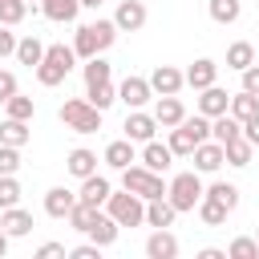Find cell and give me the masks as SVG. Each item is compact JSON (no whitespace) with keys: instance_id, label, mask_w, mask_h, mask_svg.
Listing matches in <instances>:
<instances>
[{"instance_id":"28","label":"cell","mask_w":259,"mask_h":259,"mask_svg":"<svg viewBox=\"0 0 259 259\" xmlns=\"http://www.w3.org/2000/svg\"><path fill=\"white\" fill-rule=\"evenodd\" d=\"M227 113H231L235 121H247V117H255V113H259V97H255V93H247V89H239V93H231Z\"/></svg>"},{"instance_id":"40","label":"cell","mask_w":259,"mask_h":259,"mask_svg":"<svg viewBox=\"0 0 259 259\" xmlns=\"http://www.w3.org/2000/svg\"><path fill=\"white\" fill-rule=\"evenodd\" d=\"M166 146H170V154H174V158H190V150H194V138H190L182 125H174V130H170V138H166Z\"/></svg>"},{"instance_id":"21","label":"cell","mask_w":259,"mask_h":259,"mask_svg":"<svg viewBox=\"0 0 259 259\" xmlns=\"http://www.w3.org/2000/svg\"><path fill=\"white\" fill-rule=\"evenodd\" d=\"M40 12L53 24H73L81 16V0H40Z\"/></svg>"},{"instance_id":"51","label":"cell","mask_w":259,"mask_h":259,"mask_svg":"<svg viewBox=\"0 0 259 259\" xmlns=\"http://www.w3.org/2000/svg\"><path fill=\"white\" fill-rule=\"evenodd\" d=\"M8 243H12V239H8V235H4V231H0V259H4V255H8Z\"/></svg>"},{"instance_id":"43","label":"cell","mask_w":259,"mask_h":259,"mask_svg":"<svg viewBox=\"0 0 259 259\" xmlns=\"http://www.w3.org/2000/svg\"><path fill=\"white\" fill-rule=\"evenodd\" d=\"M20 170V146H0V174H16Z\"/></svg>"},{"instance_id":"29","label":"cell","mask_w":259,"mask_h":259,"mask_svg":"<svg viewBox=\"0 0 259 259\" xmlns=\"http://www.w3.org/2000/svg\"><path fill=\"white\" fill-rule=\"evenodd\" d=\"M206 12L214 24H235L243 16V0H206Z\"/></svg>"},{"instance_id":"5","label":"cell","mask_w":259,"mask_h":259,"mask_svg":"<svg viewBox=\"0 0 259 259\" xmlns=\"http://www.w3.org/2000/svg\"><path fill=\"white\" fill-rule=\"evenodd\" d=\"M202 174L198 170H182V174H174L170 182H166V198L174 202V210L178 214H186V210H194L198 206V198H202Z\"/></svg>"},{"instance_id":"13","label":"cell","mask_w":259,"mask_h":259,"mask_svg":"<svg viewBox=\"0 0 259 259\" xmlns=\"http://www.w3.org/2000/svg\"><path fill=\"white\" fill-rule=\"evenodd\" d=\"M150 113H154L158 130H174V125L186 117V105H182V97H178V93H170V97H158Z\"/></svg>"},{"instance_id":"25","label":"cell","mask_w":259,"mask_h":259,"mask_svg":"<svg viewBox=\"0 0 259 259\" xmlns=\"http://www.w3.org/2000/svg\"><path fill=\"white\" fill-rule=\"evenodd\" d=\"M28 138H32V130H28V121H20V117H4L0 121V146H28Z\"/></svg>"},{"instance_id":"20","label":"cell","mask_w":259,"mask_h":259,"mask_svg":"<svg viewBox=\"0 0 259 259\" xmlns=\"http://www.w3.org/2000/svg\"><path fill=\"white\" fill-rule=\"evenodd\" d=\"M182 77H186V85L198 93V89H206V85H214V81H219V61H210V57H198V61H194V65H190Z\"/></svg>"},{"instance_id":"15","label":"cell","mask_w":259,"mask_h":259,"mask_svg":"<svg viewBox=\"0 0 259 259\" xmlns=\"http://www.w3.org/2000/svg\"><path fill=\"white\" fill-rule=\"evenodd\" d=\"M146 255L150 259H178V235L170 227H154L146 239Z\"/></svg>"},{"instance_id":"14","label":"cell","mask_w":259,"mask_h":259,"mask_svg":"<svg viewBox=\"0 0 259 259\" xmlns=\"http://www.w3.org/2000/svg\"><path fill=\"white\" fill-rule=\"evenodd\" d=\"M138 162H142V166H150L154 174H166V170L174 166V154H170V146H166V142L150 138V142H142V154H138Z\"/></svg>"},{"instance_id":"34","label":"cell","mask_w":259,"mask_h":259,"mask_svg":"<svg viewBox=\"0 0 259 259\" xmlns=\"http://www.w3.org/2000/svg\"><path fill=\"white\" fill-rule=\"evenodd\" d=\"M4 117H20V121H32V117H36V101H32V97H24V93L16 89V93L4 101Z\"/></svg>"},{"instance_id":"53","label":"cell","mask_w":259,"mask_h":259,"mask_svg":"<svg viewBox=\"0 0 259 259\" xmlns=\"http://www.w3.org/2000/svg\"><path fill=\"white\" fill-rule=\"evenodd\" d=\"M24 4H28V8H40V0H24Z\"/></svg>"},{"instance_id":"38","label":"cell","mask_w":259,"mask_h":259,"mask_svg":"<svg viewBox=\"0 0 259 259\" xmlns=\"http://www.w3.org/2000/svg\"><path fill=\"white\" fill-rule=\"evenodd\" d=\"M227 259H259V243H255V235H239V239H231Z\"/></svg>"},{"instance_id":"19","label":"cell","mask_w":259,"mask_h":259,"mask_svg":"<svg viewBox=\"0 0 259 259\" xmlns=\"http://www.w3.org/2000/svg\"><path fill=\"white\" fill-rule=\"evenodd\" d=\"M73 206H77V194L69 186H49L45 190V214L49 219H69Z\"/></svg>"},{"instance_id":"52","label":"cell","mask_w":259,"mask_h":259,"mask_svg":"<svg viewBox=\"0 0 259 259\" xmlns=\"http://www.w3.org/2000/svg\"><path fill=\"white\" fill-rule=\"evenodd\" d=\"M101 4H105V0H81V8H93V12H97Z\"/></svg>"},{"instance_id":"11","label":"cell","mask_w":259,"mask_h":259,"mask_svg":"<svg viewBox=\"0 0 259 259\" xmlns=\"http://www.w3.org/2000/svg\"><path fill=\"white\" fill-rule=\"evenodd\" d=\"M121 130H125V138H130L134 146H142V142L158 138V121H154V113H150V109H130Z\"/></svg>"},{"instance_id":"41","label":"cell","mask_w":259,"mask_h":259,"mask_svg":"<svg viewBox=\"0 0 259 259\" xmlns=\"http://www.w3.org/2000/svg\"><path fill=\"white\" fill-rule=\"evenodd\" d=\"M24 16H28V4L24 0H0V24H12L16 28Z\"/></svg>"},{"instance_id":"1","label":"cell","mask_w":259,"mask_h":259,"mask_svg":"<svg viewBox=\"0 0 259 259\" xmlns=\"http://www.w3.org/2000/svg\"><path fill=\"white\" fill-rule=\"evenodd\" d=\"M113 40H117L113 16H109V20L97 16V20H89V24H77V32H73V53H77V61H89V57H97V53H109Z\"/></svg>"},{"instance_id":"32","label":"cell","mask_w":259,"mask_h":259,"mask_svg":"<svg viewBox=\"0 0 259 259\" xmlns=\"http://www.w3.org/2000/svg\"><path fill=\"white\" fill-rule=\"evenodd\" d=\"M194 214H198L206 227H227V214H231V210H227L223 202H214V198H206V194H202V198H198V206H194Z\"/></svg>"},{"instance_id":"22","label":"cell","mask_w":259,"mask_h":259,"mask_svg":"<svg viewBox=\"0 0 259 259\" xmlns=\"http://www.w3.org/2000/svg\"><path fill=\"white\" fill-rule=\"evenodd\" d=\"M174 219H178V210H174V202L166 194L146 202V227H174Z\"/></svg>"},{"instance_id":"17","label":"cell","mask_w":259,"mask_h":259,"mask_svg":"<svg viewBox=\"0 0 259 259\" xmlns=\"http://www.w3.org/2000/svg\"><path fill=\"white\" fill-rule=\"evenodd\" d=\"M101 162H105L109 170H125L130 162H138V146H134L130 138H113V142L101 150Z\"/></svg>"},{"instance_id":"45","label":"cell","mask_w":259,"mask_h":259,"mask_svg":"<svg viewBox=\"0 0 259 259\" xmlns=\"http://www.w3.org/2000/svg\"><path fill=\"white\" fill-rule=\"evenodd\" d=\"M69 259H101V247L89 239V243H77V247H69Z\"/></svg>"},{"instance_id":"16","label":"cell","mask_w":259,"mask_h":259,"mask_svg":"<svg viewBox=\"0 0 259 259\" xmlns=\"http://www.w3.org/2000/svg\"><path fill=\"white\" fill-rule=\"evenodd\" d=\"M227 105H231V93L214 81V85L198 89V109H194V113H202V117H219V113H227Z\"/></svg>"},{"instance_id":"46","label":"cell","mask_w":259,"mask_h":259,"mask_svg":"<svg viewBox=\"0 0 259 259\" xmlns=\"http://www.w3.org/2000/svg\"><path fill=\"white\" fill-rule=\"evenodd\" d=\"M16 89H20V85H16V73H12V69H0V105H4Z\"/></svg>"},{"instance_id":"24","label":"cell","mask_w":259,"mask_h":259,"mask_svg":"<svg viewBox=\"0 0 259 259\" xmlns=\"http://www.w3.org/2000/svg\"><path fill=\"white\" fill-rule=\"evenodd\" d=\"M223 158H227V166H235V170H243V166H251V158H255V146L239 134V138H231L227 146H223Z\"/></svg>"},{"instance_id":"44","label":"cell","mask_w":259,"mask_h":259,"mask_svg":"<svg viewBox=\"0 0 259 259\" xmlns=\"http://www.w3.org/2000/svg\"><path fill=\"white\" fill-rule=\"evenodd\" d=\"M16 32H12V24H0V61L4 57H16Z\"/></svg>"},{"instance_id":"12","label":"cell","mask_w":259,"mask_h":259,"mask_svg":"<svg viewBox=\"0 0 259 259\" xmlns=\"http://www.w3.org/2000/svg\"><path fill=\"white\" fill-rule=\"evenodd\" d=\"M32 227H36V223H32V210H24L20 202L0 210V231H4L8 239H24V235H32Z\"/></svg>"},{"instance_id":"49","label":"cell","mask_w":259,"mask_h":259,"mask_svg":"<svg viewBox=\"0 0 259 259\" xmlns=\"http://www.w3.org/2000/svg\"><path fill=\"white\" fill-rule=\"evenodd\" d=\"M243 138H247V142H251V146H255V150H259V113H255V117H247V121H243Z\"/></svg>"},{"instance_id":"48","label":"cell","mask_w":259,"mask_h":259,"mask_svg":"<svg viewBox=\"0 0 259 259\" xmlns=\"http://www.w3.org/2000/svg\"><path fill=\"white\" fill-rule=\"evenodd\" d=\"M69 251H65V243H40L36 247V259H65Z\"/></svg>"},{"instance_id":"33","label":"cell","mask_w":259,"mask_h":259,"mask_svg":"<svg viewBox=\"0 0 259 259\" xmlns=\"http://www.w3.org/2000/svg\"><path fill=\"white\" fill-rule=\"evenodd\" d=\"M251 61H255V45H251V40H235V45H227V69L243 73Z\"/></svg>"},{"instance_id":"36","label":"cell","mask_w":259,"mask_h":259,"mask_svg":"<svg viewBox=\"0 0 259 259\" xmlns=\"http://www.w3.org/2000/svg\"><path fill=\"white\" fill-rule=\"evenodd\" d=\"M97 214H101V206H93V202H81V198H77V206L69 210V227L85 235V231H89V227L97 223Z\"/></svg>"},{"instance_id":"39","label":"cell","mask_w":259,"mask_h":259,"mask_svg":"<svg viewBox=\"0 0 259 259\" xmlns=\"http://www.w3.org/2000/svg\"><path fill=\"white\" fill-rule=\"evenodd\" d=\"M178 125H182V130H186V134H190V138H194V146H198V142H206V138H210V117H202V113H194V117H190V113H186V117H182V121H178Z\"/></svg>"},{"instance_id":"26","label":"cell","mask_w":259,"mask_h":259,"mask_svg":"<svg viewBox=\"0 0 259 259\" xmlns=\"http://www.w3.org/2000/svg\"><path fill=\"white\" fill-rule=\"evenodd\" d=\"M65 170H69L73 178H85V174H93V170H97V154H93V150H85V146H77V150H69Z\"/></svg>"},{"instance_id":"42","label":"cell","mask_w":259,"mask_h":259,"mask_svg":"<svg viewBox=\"0 0 259 259\" xmlns=\"http://www.w3.org/2000/svg\"><path fill=\"white\" fill-rule=\"evenodd\" d=\"M20 194H24V190H20L16 174H0V210H4V206H16Z\"/></svg>"},{"instance_id":"37","label":"cell","mask_w":259,"mask_h":259,"mask_svg":"<svg viewBox=\"0 0 259 259\" xmlns=\"http://www.w3.org/2000/svg\"><path fill=\"white\" fill-rule=\"evenodd\" d=\"M202 194H206V198H214V202H223L227 210H235V206H239V186H235V182H210Z\"/></svg>"},{"instance_id":"47","label":"cell","mask_w":259,"mask_h":259,"mask_svg":"<svg viewBox=\"0 0 259 259\" xmlns=\"http://www.w3.org/2000/svg\"><path fill=\"white\" fill-rule=\"evenodd\" d=\"M239 77H243V89H247V93H255V97H259V65H255V61H251V65H247V69H243V73H239Z\"/></svg>"},{"instance_id":"4","label":"cell","mask_w":259,"mask_h":259,"mask_svg":"<svg viewBox=\"0 0 259 259\" xmlns=\"http://www.w3.org/2000/svg\"><path fill=\"white\" fill-rule=\"evenodd\" d=\"M117 174H121V186H125V190H134V194H138V198H146V202L166 194V174H154V170H150V166H142V162H130V166H125V170H117Z\"/></svg>"},{"instance_id":"8","label":"cell","mask_w":259,"mask_h":259,"mask_svg":"<svg viewBox=\"0 0 259 259\" xmlns=\"http://www.w3.org/2000/svg\"><path fill=\"white\" fill-rule=\"evenodd\" d=\"M117 101L125 105V109H146L150 101H154V89H150V81L146 77H121V85H117Z\"/></svg>"},{"instance_id":"3","label":"cell","mask_w":259,"mask_h":259,"mask_svg":"<svg viewBox=\"0 0 259 259\" xmlns=\"http://www.w3.org/2000/svg\"><path fill=\"white\" fill-rule=\"evenodd\" d=\"M105 214L117 223V227H142L146 223V198H138L134 190H109L105 198Z\"/></svg>"},{"instance_id":"6","label":"cell","mask_w":259,"mask_h":259,"mask_svg":"<svg viewBox=\"0 0 259 259\" xmlns=\"http://www.w3.org/2000/svg\"><path fill=\"white\" fill-rule=\"evenodd\" d=\"M61 121H65V130H73V134H97V130H101V109L89 105L85 97H69V101L61 105Z\"/></svg>"},{"instance_id":"35","label":"cell","mask_w":259,"mask_h":259,"mask_svg":"<svg viewBox=\"0 0 259 259\" xmlns=\"http://www.w3.org/2000/svg\"><path fill=\"white\" fill-rule=\"evenodd\" d=\"M239 134H243V121H235L231 113L210 117V138H214V142H223V146H227V142H231V138H239Z\"/></svg>"},{"instance_id":"27","label":"cell","mask_w":259,"mask_h":259,"mask_svg":"<svg viewBox=\"0 0 259 259\" xmlns=\"http://www.w3.org/2000/svg\"><path fill=\"white\" fill-rule=\"evenodd\" d=\"M40 57H45V40H40V36H32V32H28V36H20V40H16V61H20V65L36 69V65H40Z\"/></svg>"},{"instance_id":"54","label":"cell","mask_w":259,"mask_h":259,"mask_svg":"<svg viewBox=\"0 0 259 259\" xmlns=\"http://www.w3.org/2000/svg\"><path fill=\"white\" fill-rule=\"evenodd\" d=\"M255 243H259V227H255Z\"/></svg>"},{"instance_id":"30","label":"cell","mask_w":259,"mask_h":259,"mask_svg":"<svg viewBox=\"0 0 259 259\" xmlns=\"http://www.w3.org/2000/svg\"><path fill=\"white\" fill-rule=\"evenodd\" d=\"M81 77H85V85H97V81H113V65L105 61V53H97V57H89V61L81 65Z\"/></svg>"},{"instance_id":"9","label":"cell","mask_w":259,"mask_h":259,"mask_svg":"<svg viewBox=\"0 0 259 259\" xmlns=\"http://www.w3.org/2000/svg\"><path fill=\"white\" fill-rule=\"evenodd\" d=\"M190 162H194L198 174H219V170L227 166V158H223V142H214V138L198 142V146L190 150Z\"/></svg>"},{"instance_id":"23","label":"cell","mask_w":259,"mask_h":259,"mask_svg":"<svg viewBox=\"0 0 259 259\" xmlns=\"http://www.w3.org/2000/svg\"><path fill=\"white\" fill-rule=\"evenodd\" d=\"M85 235H89V239H93V243H97V247L105 251V247H113V243H117V235H121V227H117V223H113V219L105 214V206H101V214H97V223H93V227H89Z\"/></svg>"},{"instance_id":"10","label":"cell","mask_w":259,"mask_h":259,"mask_svg":"<svg viewBox=\"0 0 259 259\" xmlns=\"http://www.w3.org/2000/svg\"><path fill=\"white\" fill-rule=\"evenodd\" d=\"M146 81H150L154 97H170V93H182V85H186V77H182V69H178V65H154V73H150Z\"/></svg>"},{"instance_id":"50","label":"cell","mask_w":259,"mask_h":259,"mask_svg":"<svg viewBox=\"0 0 259 259\" xmlns=\"http://www.w3.org/2000/svg\"><path fill=\"white\" fill-rule=\"evenodd\" d=\"M198 259H227V251H219V247H202Z\"/></svg>"},{"instance_id":"2","label":"cell","mask_w":259,"mask_h":259,"mask_svg":"<svg viewBox=\"0 0 259 259\" xmlns=\"http://www.w3.org/2000/svg\"><path fill=\"white\" fill-rule=\"evenodd\" d=\"M73 65H77L73 45H45V57H40V65H36L32 73H36V81H40L45 89H53V85H61V81L73 73Z\"/></svg>"},{"instance_id":"31","label":"cell","mask_w":259,"mask_h":259,"mask_svg":"<svg viewBox=\"0 0 259 259\" xmlns=\"http://www.w3.org/2000/svg\"><path fill=\"white\" fill-rule=\"evenodd\" d=\"M85 101H89V105H97V109L105 113V109L117 101V85H113V81H97V85H85Z\"/></svg>"},{"instance_id":"18","label":"cell","mask_w":259,"mask_h":259,"mask_svg":"<svg viewBox=\"0 0 259 259\" xmlns=\"http://www.w3.org/2000/svg\"><path fill=\"white\" fill-rule=\"evenodd\" d=\"M109 190H113V182L105 178V174H85L81 178V190H77V198L81 202H93V206H105V198H109Z\"/></svg>"},{"instance_id":"7","label":"cell","mask_w":259,"mask_h":259,"mask_svg":"<svg viewBox=\"0 0 259 259\" xmlns=\"http://www.w3.org/2000/svg\"><path fill=\"white\" fill-rule=\"evenodd\" d=\"M146 20H150L146 0H117V8H113V24H117V32H142Z\"/></svg>"}]
</instances>
